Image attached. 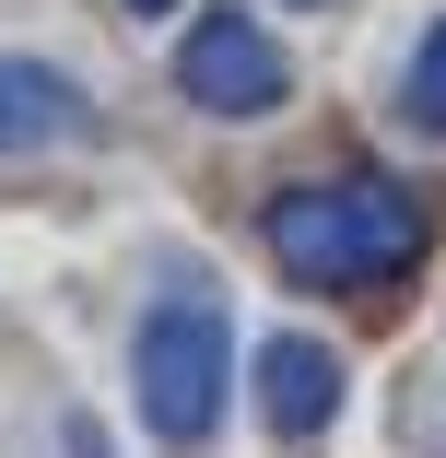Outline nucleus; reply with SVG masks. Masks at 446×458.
Listing matches in <instances>:
<instances>
[{
  "instance_id": "6e6552de",
  "label": "nucleus",
  "mask_w": 446,
  "mask_h": 458,
  "mask_svg": "<svg viewBox=\"0 0 446 458\" xmlns=\"http://www.w3.org/2000/svg\"><path fill=\"white\" fill-rule=\"evenodd\" d=\"M130 13H176V0H130Z\"/></svg>"
},
{
  "instance_id": "423d86ee",
  "label": "nucleus",
  "mask_w": 446,
  "mask_h": 458,
  "mask_svg": "<svg viewBox=\"0 0 446 458\" xmlns=\"http://www.w3.org/2000/svg\"><path fill=\"white\" fill-rule=\"evenodd\" d=\"M400 106H411V130L446 141V24L423 36V59H411V82H400Z\"/></svg>"
},
{
  "instance_id": "0eeeda50",
  "label": "nucleus",
  "mask_w": 446,
  "mask_h": 458,
  "mask_svg": "<svg viewBox=\"0 0 446 458\" xmlns=\"http://www.w3.org/2000/svg\"><path fill=\"white\" fill-rule=\"evenodd\" d=\"M59 446H71V458H106V435H95V423H59Z\"/></svg>"
},
{
  "instance_id": "7ed1b4c3",
  "label": "nucleus",
  "mask_w": 446,
  "mask_h": 458,
  "mask_svg": "<svg viewBox=\"0 0 446 458\" xmlns=\"http://www.w3.org/2000/svg\"><path fill=\"white\" fill-rule=\"evenodd\" d=\"M282 47L258 13H189V36H176V95H189L200 118H271L282 106Z\"/></svg>"
},
{
  "instance_id": "f03ea898",
  "label": "nucleus",
  "mask_w": 446,
  "mask_h": 458,
  "mask_svg": "<svg viewBox=\"0 0 446 458\" xmlns=\"http://www.w3.org/2000/svg\"><path fill=\"white\" fill-rule=\"evenodd\" d=\"M130 364H141V423H153L176 458H189V446H212L223 388H235V318H223L212 294H164V306L141 318Z\"/></svg>"
},
{
  "instance_id": "20e7f679",
  "label": "nucleus",
  "mask_w": 446,
  "mask_h": 458,
  "mask_svg": "<svg viewBox=\"0 0 446 458\" xmlns=\"http://www.w3.org/2000/svg\"><path fill=\"white\" fill-rule=\"evenodd\" d=\"M95 130V95H82L71 71L47 59H0V165H24V153H59Z\"/></svg>"
},
{
  "instance_id": "f257e3e1",
  "label": "nucleus",
  "mask_w": 446,
  "mask_h": 458,
  "mask_svg": "<svg viewBox=\"0 0 446 458\" xmlns=\"http://www.w3.org/2000/svg\"><path fill=\"white\" fill-rule=\"evenodd\" d=\"M271 259L317 294H365V283H400L423 259V200L388 189V176H329V189H282L271 200Z\"/></svg>"
},
{
  "instance_id": "39448f33",
  "label": "nucleus",
  "mask_w": 446,
  "mask_h": 458,
  "mask_svg": "<svg viewBox=\"0 0 446 458\" xmlns=\"http://www.w3.org/2000/svg\"><path fill=\"white\" fill-rule=\"evenodd\" d=\"M258 411H271V435H329V411H341V352L329 341H306V329H282V341H258Z\"/></svg>"
}]
</instances>
